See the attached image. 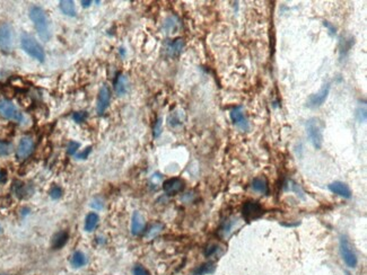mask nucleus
Returning a JSON list of instances; mask_svg holds the SVG:
<instances>
[{"instance_id":"obj_10","label":"nucleus","mask_w":367,"mask_h":275,"mask_svg":"<svg viewBox=\"0 0 367 275\" xmlns=\"http://www.w3.org/2000/svg\"><path fill=\"white\" fill-rule=\"evenodd\" d=\"M33 149H34L33 140H32L30 137L21 138L19 143V147H17V149H16L17 158H19L20 160H24V159H26L28 156L33 153Z\"/></svg>"},{"instance_id":"obj_13","label":"nucleus","mask_w":367,"mask_h":275,"mask_svg":"<svg viewBox=\"0 0 367 275\" xmlns=\"http://www.w3.org/2000/svg\"><path fill=\"white\" fill-rule=\"evenodd\" d=\"M329 190L332 192V193L339 195V196L344 198H350L352 195L350 187H349L346 183L339 182V180L331 183L329 185Z\"/></svg>"},{"instance_id":"obj_17","label":"nucleus","mask_w":367,"mask_h":275,"mask_svg":"<svg viewBox=\"0 0 367 275\" xmlns=\"http://www.w3.org/2000/svg\"><path fill=\"white\" fill-rule=\"evenodd\" d=\"M68 240V234L67 231H60V233L56 234L52 238V247L55 249L62 248Z\"/></svg>"},{"instance_id":"obj_11","label":"nucleus","mask_w":367,"mask_h":275,"mask_svg":"<svg viewBox=\"0 0 367 275\" xmlns=\"http://www.w3.org/2000/svg\"><path fill=\"white\" fill-rule=\"evenodd\" d=\"M110 99H111V92H110L109 87L103 86L102 88L100 89L99 97H97V104H96L97 113H99L100 115L104 114V112L106 111V108L110 104Z\"/></svg>"},{"instance_id":"obj_1","label":"nucleus","mask_w":367,"mask_h":275,"mask_svg":"<svg viewBox=\"0 0 367 275\" xmlns=\"http://www.w3.org/2000/svg\"><path fill=\"white\" fill-rule=\"evenodd\" d=\"M30 18L33 21L34 27L38 32L40 39L42 41L48 42L50 38H51V32H50V20L44 9L39 6L31 7Z\"/></svg>"},{"instance_id":"obj_16","label":"nucleus","mask_w":367,"mask_h":275,"mask_svg":"<svg viewBox=\"0 0 367 275\" xmlns=\"http://www.w3.org/2000/svg\"><path fill=\"white\" fill-rule=\"evenodd\" d=\"M59 7L64 15L71 17L76 15V8H75L74 1H71V0H62V1L59 2Z\"/></svg>"},{"instance_id":"obj_24","label":"nucleus","mask_w":367,"mask_h":275,"mask_svg":"<svg viewBox=\"0 0 367 275\" xmlns=\"http://www.w3.org/2000/svg\"><path fill=\"white\" fill-rule=\"evenodd\" d=\"M61 193H62V191H61L59 186H53L52 189L50 190V196H51L52 198H55V200H57V198H59L61 196Z\"/></svg>"},{"instance_id":"obj_9","label":"nucleus","mask_w":367,"mask_h":275,"mask_svg":"<svg viewBox=\"0 0 367 275\" xmlns=\"http://www.w3.org/2000/svg\"><path fill=\"white\" fill-rule=\"evenodd\" d=\"M330 89H331L330 84H326L321 89H320L319 93L312 94V95L308 97V100H307L308 106L312 108L322 106L326 100V98H328V96L330 94Z\"/></svg>"},{"instance_id":"obj_22","label":"nucleus","mask_w":367,"mask_h":275,"mask_svg":"<svg viewBox=\"0 0 367 275\" xmlns=\"http://www.w3.org/2000/svg\"><path fill=\"white\" fill-rule=\"evenodd\" d=\"M215 270V266L213 263H207V264H204V265H201L199 269L197 270L196 272V275H204V274H209V273H213Z\"/></svg>"},{"instance_id":"obj_30","label":"nucleus","mask_w":367,"mask_h":275,"mask_svg":"<svg viewBox=\"0 0 367 275\" xmlns=\"http://www.w3.org/2000/svg\"><path fill=\"white\" fill-rule=\"evenodd\" d=\"M134 275H149V274L143 266H136L134 270Z\"/></svg>"},{"instance_id":"obj_12","label":"nucleus","mask_w":367,"mask_h":275,"mask_svg":"<svg viewBox=\"0 0 367 275\" xmlns=\"http://www.w3.org/2000/svg\"><path fill=\"white\" fill-rule=\"evenodd\" d=\"M184 189V182L181 178H170L165 180L163 184V190L168 195H175L182 192Z\"/></svg>"},{"instance_id":"obj_31","label":"nucleus","mask_w":367,"mask_h":275,"mask_svg":"<svg viewBox=\"0 0 367 275\" xmlns=\"http://www.w3.org/2000/svg\"><path fill=\"white\" fill-rule=\"evenodd\" d=\"M89 153H91V147L86 148V149H85L84 151H82V153L78 154V155H77V158H81V159H85V158H87V156H88V154H89Z\"/></svg>"},{"instance_id":"obj_34","label":"nucleus","mask_w":367,"mask_h":275,"mask_svg":"<svg viewBox=\"0 0 367 275\" xmlns=\"http://www.w3.org/2000/svg\"><path fill=\"white\" fill-rule=\"evenodd\" d=\"M82 3L84 7H87V6L91 5V1H82Z\"/></svg>"},{"instance_id":"obj_6","label":"nucleus","mask_w":367,"mask_h":275,"mask_svg":"<svg viewBox=\"0 0 367 275\" xmlns=\"http://www.w3.org/2000/svg\"><path fill=\"white\" fill-rule=\"evenodd\" d=\"M14 31L12 25L3 23L0 25V50L3 52H10L13 48Z\"/></svg>"},{"instance_id":"obj_18","label":"nucleus","mask_w":367,"mask_h":275,"mask_svg":"<svg viewBox=\"0 0 367 275\" xmlns=\"http://www.w3.org/2000/svg\"><path fill=\"white\" fill-rule=\"evenodd\" d=\"M99 216L96 215V213L92 212L89 213V215L86 216V220H85V230L86 231H93L95 229V227L97 226V223H99Z\"/></svg>"},{"instance_id":"obj_28","label":"nucleus","mask_w":367,"mask_h":275,"mask_svg":"<svg viewBox=\"0 0 367 275\" xmlns=\"http://www.w3.org/2000/svg\"><path fill=\"white\" fill-rule=\"evenodd\" d=\"M162 229V226L161 224H155V226H153L152 228H150V231L148 233V236L149 237H155L157 234H160V231Z\"/></svg>"},{"instance_id":"obj_20","label":"nucleus","mask_w":367,"mask_h":275,"mask_svg":"<svg viewBox=\"0 0 367 275\" xmlns=\"http://www.w3.org/2000/svg\"><path fill=\"white\" fill-rule=\"evenodd\" d=\"M183 46H184V42H183V39H175L173 43H171L170 48H168V53H170L171 56H179L180 52L182 51Z\"/></svg>"},{"instance_id":"obj_36","label":"nucleus","mask_w":367,"mask_h":275,"mask_svg":"<svg viewBox=\"0 0 367 275\" xmlns=\"http://www.w3.org/2000/svg\"><path fill=\"white\" fill-rule=\"evenodd\" d=\"M0 275H1V274H0Z\"/></svg>"},{"instance_id":"obj_35","label":"nucleus","mask_w":367,"mask_h":275,"mask_svg":"<svg viewBox=\"0 0 367 275\" xmlns=\"http://www.w3.org/2000/svg\"><path fill=\"white\" fill-rule=\"evenodd\" d=\"M347 275H350V273H347Z\"/></svg>"},{"instance_id":"obj_33","label":"nucleus","mask_w":367,"mask_h":275,"mask_svg":"<svg viewBox=\"0 0 367 275\" xmlns=\"http://www.w3.org/2000/svg\"><path fill=\"white\" fill-rule=\"evenodd\" d=\"M5 179H6V175H5V173H3V172L0 171V183L5 182Z\"/></svg>"},{"instance_id":"obj_29","label":"nucleus","mask_w":367,"mask_h":275,"mask_svg":"<svg viewBox=\"0 0 367 275\" xmlns=\"http://www.w3.org/2000/svg\"><path fill=\"white\" fill-rule=\"evenodd\" d=\"M161 130H162V120L160 118V120L156 121V124H155V126H154V136L155 137L160 136Z\"/></svg>"},{"instance_id":"obj_5","label":"nucleus","mask_w":367,"mask_h":275,"mask_svg":"<svg viewBox=\"0 0 367 275\" xmlns=\"http://www.w3.org/2000/svg\"><path fill=\"white\" fill-rule=\"evenodd\" d=\"M0 114L7 120L14 122L23 121V114L20 113L19 108L8 99H0Z\"/></svg>"},{"instance_id":"obj_7","label":"nucleus","mask_w":367,"mask_h":275,"mask_svg":"<svg viewBox=\"0 0 367 275\" xmlns=\"http://www.w3.org/2000/svg\"><path fill=\"white\" fill-rule=\"evenodd\" d=\"M229 118L233 122V124L240 129L241 131H247L250 129V123L247 120L245 113H244L243 106H236L229 112Z\"/></svg>"},{"instance_id":"obj_14","label":"nucleus","mask_w":367,"mask_h":275,"mask_svg":"<svg viewBox=\"0 0 367 275\" xmlns=\"http://www.w3.org/2000/svg\"><path fill=\"white\" fill-rule=\"evenodd\" d=\"M145 230V219L139 212H135L131 219V233L135 236H138Z\"/></svg>"},{"instance_id":"obj_23","label":"nucleus","mask_w":367,"mask_h":275,"mask_svg":"<svg viewBox=\"0 0 367 275\" xmlns=\"http://www.w3.org/2000/svg\"><path fill=\"white\" fill-rule=\"evenodd\" d=\"M356 118H357L358 122H365L366 121V105L365 103H363V105L361 104L359 106L357 107V110H356Z\"/></svg>"},{"instance_id":"obj_21","label":"nucleus","mask_w":367,"mask_h":275,"mask_svg":"<svg viewBox=\"0 0 367 275\" xmlns=\"http://www.w3.org/2000/svg\"><path fill=\"white\" fill-rule=\"evenodd\" d=\"M86 262H87V259H86V256L82 254V252L74 253L73 257H71V264H73V266L82 267L85 265Z\"/></svg>"},{"instance_id":"obj_19","label":"nucleus","mask_w":367,"mask_h":275,"mask_svg":"<svg viewBox=\"0 0 367 275\" xmlns=\"http://www.w3.org/2000/svg\"><path fill=\"white\" fill-rule=\"evenodd\" d=\"M114 87H116V92L119 94V95H123V94H125V92H127V78L122 75L119 76L116 80V85H114Z\"/></svg>"},{"instance_id":"obj_27","label":"nucleus","mask_w":367,"mask_h":275,"mask_svg":"<svg viewBox=\"0 0 367 275\" xmlns=\"http://www.w3.org/2000/svg\"><path fill=\"white\" fill-rule=\"evenodd\" d=\"M78 148H79V143L75 142V141H70L69 144H68V154L74 155L77 151Z\"/></svg>"},{"instance_id":"obj_4","label":"nucleus","mask_w":367,"mask_h":275,"mask_svg":"<svg viewBox=\"0 0 367 275\" xmlns=\"http://www.w3.org/2000/svg\"><path fill=\"white\" fill-rule=\"evenodd\" d=\"M339 247H340V253H341V256H343L345 264H346L348 267H351V269L356 267V265H357V263H358L357 255H356L354 246H352L350 240H349L346 236L340 237Z\"/></svg>"},{"instance_id":"obj_3","label":"nucleus","mask_w":367,"mask_h":275,"mask_svg":"<svg viewBox=\"0 0 367 275\" xmlns=\"http://www.w3.org/2000/svg\"><path fill=\"white\" fill-rule=\"evenodd\" d=\"M306 133L311 143L316 149H320L323 143V129L325 124L318 118H312L306 121Z\"/></svg>"},{"instance_id":"obj_32","label":"nucleus","mask_w":367,"mask_h":275,"mask_svg":"<svg viewBox=\"0 0 367 275\" xmlns=\"http://www.w3.org/2000/svg\"><path fill=\"white\" fill-rule=\"evenodd\" d=\"M325 26H326V28H328V30L330 31V33H331V34H334V33H336V28H334V27L332 26V25H331V24L329 23V21H325Z\"/></svg>"},{"instance_id":"obj_25","label":"nucleus","mask_w":367,"mask_h":275,"mask_svg":"<svg viewBox=\"0 0 367 275\" xmlns=\"http://www.w3.org/2000/svg\"><path fill=\"white\" fill-rule=\"evenodd\" d=\"M12 150V146L7 142H0V155H8Z\"/></svg>"},{"instance_id":"obj_26","label":"nucleus","mask_w":367,"mask_h":275,"mask_svg":"<svg viewBox=\"0 0 367 275\" xmlns=\"http://www.w3.org/2000/svg\"><path fill=\"white\" fill-rule=\"evenodd\" d=\"M73 118L76 122H84L85 118H87V113H86V112H77V113L74 114Z\"/></svg>"},{"instance_id":"obj_15","label":"nucleus","mask_w":367,"mask_h":275,"mask_svg":"<svg viewBox=\"0 0 367 275\" xmlns=\"http://www.w3.org/2000/svg\"><path fill=\"white\" fill-rule=\"evenodd\" d=\"M252 190L258 192L260 194H268L269 192V187H268V182L265 177H257L252 180L251 184Z\"/></svg>"},{"instance_id":"obj_2","label":"nucleus","mask_w":367,"mask_h":275,"mask_svg":"<svg viewBox=\"0 0 367 275\" xmlns=\"http://www.w3.org/2000/svg\"><path fill=\"white\" fill-rule=\"evenodd\" d=\"M20 45L21 49L26 52L28 56L33 58V59L38 60L39 62H44L45 60V52L41 44L35 39L33 36L23 33L20 36Z\"/></svg>"},{"instance_id":"obj_8","label":"nucleus","mask_w":367,"mask_h":275,"mask_svg":"<svg viewBox=\"0 0 367 275\" xmlns=\"http://www.w3.org/2000/svg\"><path fill=\"white\" fill-rule=\"evenodd\" d=\"M264 213V208L257 201H247L242 206V215L246 221L259 219Z\"/></svg>"}]
</instances>
